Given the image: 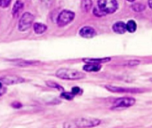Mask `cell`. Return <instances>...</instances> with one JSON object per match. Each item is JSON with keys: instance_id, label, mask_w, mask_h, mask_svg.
Listing matches in <instances>:
<instances>
[{"instance_id": "obj_1", "label": "cell", "mask_w": 152, "mask_h": 128, "mask_svg": "<svg viewBox=\"0 0 152 128\" xmlns=\"http://www.w3.org/2000/svg\"><path fill=\"white\" fill-rule=\"evenodd\" d=\"M56 77L61 79L68 80H78L86 77V75L78 70L70 69H60L56 71Z\"/></svg>"}, {"instance_id": "obj_2", "label": "cell", "mask_w": 152, "mask_h": 128, "mask_svg": "<svg viewBox=\"0 0 152 128\" xmlns=\"http://www.w3.org/2000/svg\"><path fill=\"white\" fill-rule=\"evenodd\" d=\"M101 124V120L97 118H77L71 123L64 124V127H93Z\"/></svg>"}, {"instance_id": "obj_3", "label": "cell", "mask_w": 152, "mask_h": 128, "mask_svg": "<svg viewBox=\"0 0 152 128\" xmlns=\"http://www.w3.org/2000/svg\"><path fill=\"white\" fill-rule=\"evenodd\" d=\"M117 0H98V7L106 14L113 13L118 9Z\"/></svg>"}, {"instance_id": "obj_4", "label": "cell", "mask_w": 152, "mask_h": 128, "mask_svg": "<svg viewBox=\"0 0 152 128\" xmlns=\"http://www.w3.org/2000/svg\"><path fill=\"white\" fill-rule=\"evenodd\" d=\"M74 18H75V13L69 10H63L62 12H61V13L58 16L57 23L59 26L62 27L71 22Z\"/></svg>"}, {"instance_id": "obj_5", "label": "cell", "mask_w": 152, "mask_h": 128, "mask_svg": "<svg viewBox=\"0 0 152 128\" xmlns=\"http://www.w3.org/2000/svg\"><path fill=\"white\" fill-rule=\"evenodd\" d=\"M33 20H34L33 14H31L30 12H25L21 16V18L19 21V25H18L19 30L20 31H25L28 29H29Z\"/></svg>"}, {"instance_id": "obj_6", "label": "cell", "mask_w": 152, "mask_h": 128, "mask_svg": "<svg viewBox=\"0 0 152 128\" xmlns=\"http://www.w3.org/2000/svg\"><path fill=\"white\" fill-rule=\"evenodd\" d=\"M135 103V100L134 98L129 97H124L117 99L114 102V107L115 108H129L132 107Z\"/></svg>"}, {"instance_id": "obj_7", "label": "cell", "mask_w": 152, "mask_h": 128, "mask_svg": "<svg viewBox=\"0 0 152 128\" xmlns=\"http://www.w3.org/2000/svg\"><path fill=\"white\" fill-rule=\"evenodd\" d=\"M0 82L4 85H15L24 82V79L15 76H7V77L0 78Z\"/></svg>"}, {"instance_id": "obj_8", "label": "cell", "mask_w": 152, "mask_h": 128, "mask_svg": "<svg viewBox=\"0 0 152 128\" xmlns=\"http://www.w3.org/2000/svg\"><path fill=\"white\" fill-rule=\"evenodd\" d=\"M105 88L112 93H132L135 94L140 92L138 89H134V88H123V87H117L114 86H105Z\"/></svg>"}, {"instance_id": "obj_9", "label": "cell", "mask_w": 152, "mask_h": 128, "mask_svg": "<svg viewBox=\"0 0 152 128\" xmlns=\"http://www.w3.org/2000/svg\"><path fill=\"white\" fill-rule=\"evenodd\" d=\"M79 35L85 38H92L94 36H96V32L94 29V28L89 27V26H86V27H83L79 30Z\"/></svg>"}, {"instance_id": "obj_10", "label": "cell", "mask_w": 152, "mask_h": 128, "mask_svg": "<svg viewBox=\"0 0 152 128\" xmlns=\"http://www.w3.org/2000/svg\"><path fill=\"white\" fill-rule=\"evenodd\" d=\"M11 62H12L13 65L20 66V67H27V66L39 64V61H23V60H12Z\"/></svg>"}, {"instance_id": "obj_11", "label": "cell", "mask_w": 152, "mask_h": 128, "mask_svg": "<svg viewBox=\"0 0 152 128\" xmlns=\"http://www.w3.org/2000/svg\"><path fill=\"white\" fill-rule=\"evenodd\" d=\"M113 31L118 33V34H124L126 31V23H124L123 21H118L116 22L113 27Z\"/></svg>"}, {"instance_id": "obj_12", "label": "cell", "mask_w": 152, "mask_h": 128, "mask_svg": "<svg viewBox=\"0 0 152 128\" xmlns=\"http://www.w3.org/2000/svg\"><path fill=\"white\" fill-rule=\"evenodd\" d=\"M84 70L88 72H97L102 69V65L98 63H87L84 66Z\"/></svg>"}, {"instance_id": "obj_13", "label": "cell", "mask_w": 152, "mask_h": 128, "mask_svg": "<svg viewBox=\"0 0 152 128\" xmlns=\"http://www.w3.org/2000/svg\"><path fill=\"white\" fill-rule=\"evenodd\" d=\"M111 59L107 57V58H97V59H93V58H87V59H83V61L86 63H98V64H102L105 62L110 61Z\"/></svg>"}, {"instance_id": "obj_14", "label": "cell", "mask_w": 152, "mask_h": 128, "mask_svg": "<svg viewBox=\"0 0 152 128\" xmlns=\"http://www.w3.org/2000/svg\"><path fill=\"white\" fill-rule=\"evenodd\" d=\"M22 8H23V3H22L20 0H18V1L14 4L13 8H12V14H13V16H14V17L17 16V15L20 13V12L22 10Z\"/></svg>"}, {"instance_id": "obj_15", "label": "cell", "mask_w": 152, "mask_h": 128, "mask_svg": "<svg viewBox=\"0 0 152 128\" xmlns=\"http://www.w3.org/2000/svg\"><path fill=\"white\" fill-rule=\"evenodd\" d=\"M33 29L37 34H42L47 29V27L43 23H35L33 26Z\"/></svg>"}, {"instance_id": "obj_16", "label": "cell", "mask_w": 152, "mask_h": 128, "mask_svg": "<svg viewBox=\"0 0 152 128\" xmlns=\"http://www.w3.org/2000/svg\"><path fill=\"white\" fill-rule=\"evenodd\" d=\"M126 30L131 32V33H134L136 29H137V25H136V22L133 20H130L126 24Z\"/></svg>"}, {"instance_id": "obj_17", "label": "cell", "mask_w": 152, "mask_h": 128, "mask_svg": "<svg viewBox=\"0 0 152 128\" xmlns=\"http://www.w3.org/2000/svg\"><path fill=\"white\" fill-rule=\"evenodd\" d=\"M93 5V1L92 0H82L81 3V7L84 12H88Z\"/></svg>"}, {"instance_id": "obj_18", "label": "cell", "mask_w": 152, "mask_h": 128, "mask_svg": "<svg viewBox=\"0 0 152 128\" xmlns=\"http://www.w3.org/2000/svg\"><path fill=\"white\" fill-rule=\"evenodd\" d=\"M132 9L134 12H142L145 9V5H143L142 4H134L132 5Z\"/></svg>"}, {"instance_id": "obj_19", "label": "cell", "mask_w": 152, "mask_h": 128, "mask_svg": "<svg viewBox=\"0 0 152 128\" xmlns=\"http://www.w3.org/2000/svg\"><path fill=\"white\" fill-rule=\"evenodd\" d=\"M46 84H47L48 86H50V87H52V88H55V89H57V90H59V91H63V88H62L60 85H58L57 83H55V82L47 81Z\"/></svg>"}, {"instance_id": "obj_20", "label": "cell", "mask_w": 152, "mask_h": 128, "mask_svg": "<svg viewBox=\"0 0 152 128\" xmlns=\"http://www.w3.org/2000/svg\"><path fill=\"white\" fill-rule=\"evenodd\" d=\"M62 98H64V99H66V100H69V101H71L72 99H73V97H74V94H72V93H66V92H63L62 91V94H61V95Z\"/></svg>"}, {"instance_id": "obj_21", "label": "cell", "mask_w": 152, "mask_h": 128, "mask_svg": "<svg viewBox=\"0 0 152 128\" xmlns=\"http://www.w3.org/2000/svg\"><path fill=\"white\" fill-rule=\"evenodd\" d=\"M94 15H96V16H98V17H101V16H104L105 15V13L97 6V7H95L94 9Z\"/></svg>"}, {"instance_id": "obj_22", "label": "cell", "mask_w": 152, "mask_h": 128, "mask_svg": "<svg viewBox=\"0 0 152 128\" xmlns=\"http://www.w3.org/2000/svg\"><path fill=\"white\" fill-rule=\"evenodd\" d=\"M82 89H80L79 87H77V86H76V87H73L72 88V90H71V93L74 94V96L75 95H77V94H82Z\"/></svg>"}, {"instance_id": "obj_23", "label": "cell", "mask_w": 152, "mask_h": 128, "mask_svg": "<svg viewBox=\"0 0 152 128\" xmlns=\"http://www.w3.org/2000/svg\"><path fill=\"white\" fill-rule=\"evenodd\" d=\"M140 63L139 61H136V60H134V61H129L127 62H125L123 65H126V66H136Z\"/></svg>"}, {"instance_id": "obj_24", "label": "cell", "mask_w": 152, "mask_h": 128, "mask_svg": "<svg viewBox=\"0 0 152 128\" xmlns=\"http://www.w3.org/2000/svg\"><path fill=\"white\" fill-rule=\"evenodd\" d=\"M11 3V0H0V6H2L3 8L7 7Z\"/></svg>"}, {"instance_id": "obj_25", "label": "cell", "mask_w": 152, "mask_h": 128, "mask_svg": "<svg viewBox=\"0 0 152 128\" xmlns=\"http://www.w3.org/2000/svg\"><path fill=\"white\" fill-rule=\"evenodd\" d=\"M5 92H6V87H4V84H2L0 82V96L3 95V94H4Z\"/></svg>"}, {"instance_id": "obj_26", "label": "cell", "mask_w": 152, "mask_h": 128, "mask_svg": "<svg viewBox=\"0 0 152 128\" xmlns=\"http://www.w3.org/2000/svg\"><path fill=\"white\" fill-rule=\"evenodd\" d=\"M12 106L14 108V109H20V107H21V104L20 103H19V102H13L12 104Z\"/></svg>"}, {"instance_id": "obj_27", "label": "cell", "mask_w": 152, "mask_h": 128, "mask_svg": "<svg viewBox=\"0 0 152 128\" xmlns=\"http://www.w3.org/2000/svg\"><path fill=\"white\" fill-rule=\"evenodd\" d=\"M149 6H150V8H152V4H151V0H149Z\"/></svg>"}, {"instance_id": "obj_28", "label": "cell", "mask_w": 152, "mask_h": 128, "mask_svg": "<svg viewBox=\"0 0 152 128\" xmlns=\"http://www.w3.org/2000/svg\"><path fill=\"white\" fill-rule=\"evenodd\" d=\"M127 1H129V2H134V0H127Z\"/></svg>"}]
</instances>
